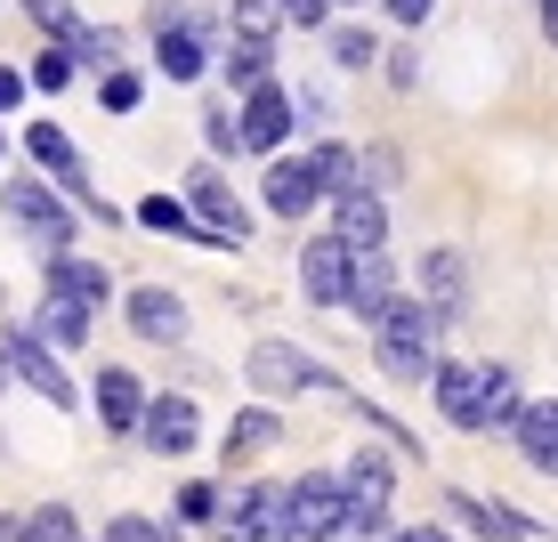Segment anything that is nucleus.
I'll return each instance as SVG.
<instances>
[{
	"label": "nucleus",
	"instance_id": "72a5a7b5",
	"mask_svg": "<svg viewBox=\"0 0 558 542\" xmlns=\"http://www.w3.org/2000/svg\"><path fill=\"white\" fill-rule=\"evenodd\" d=\"M179 518H186V527H203V518H219V486H186V494H179Z\"/></svg>",
	"mask_w": 558,
	"mask_h": 542
},
{
	"label": "nucleus",
	"instance_id": "a19ab883",
	"mask_svg": "<svg viewBox=\"0 0 558 542\" xmlns=\"http://www.w3.org/2000/svg\"><path fill=\"white\" fill-rule=\"evenodd\" d=\"M389 542H453V534H437V527H405V534H389Z\"/></svg>",
	"mask_w": 558,
	"mask_h": 542
},
{
	"label": "nucleus",
	"instance_id": "7c9ffc66",
	"mask_svg": "<svg viewBox=\"0 0 558 542\" xmlns=\"http://www.w3.org/2000/svg\"><path fill=\"white\" fill-rule=\"evenodd\" d=\"M332 57H340V65H349V73H364V65H373V57H380V41H373V33H364V25H349V33H332Z\"/></svg>",
	"mask_w": 558,
	"mask_h": 542
},
{
	"label": "nucleus",
	"instance_id": "c756f323",
	"mask_svg": "<svg viewBox=\"0 0 558 542\" xmlns=\"http://www.w3.org/2000/svg\"><path fill=\"white\" fill-rule=\"evenodd\" d=\"M276 413H235V430H227V445H243V454H259V445H276Z\"/></svg>",
	"mask_w": 558,
	"mask_h": 542
},
{
	"label": "nucleus",
	"instance_id": "9d476101",
	"mask_svg": "<svg viewBox=\"0 0 558 542\" xmlns=\"http://www.w3.org/2000/svg\"><path fill=\"white\" fill-rule=\"evenodd\" d=\"M25 154H33L41 170H57V186H73V195H82L89 210H106V203H98V186L82 179V154L65 146V130H57V122H33V130H25ZM106 219H113V210H106Z\"/></svg>",
	"mask_w": 558,
	"mask_h": 542
},
{
	"label": "nucleus",
	"instance_id": "4c0bfd02",
	"mask_svg": "<svg viewBox=\"0 0 558 542\" xmlns=\"http://www.w3.org/2000/svg\"><path fill=\"white\" fill-rule=\"evenodd\" d=\"M324 9H332V0H283V16H292V25H324Z\"/></svg>",
	"mask_w": 558,
	"mask_h": 542
},
{
	"label": "nucleus",
	"instance_id": "423d86ee",
	"mask_svg": "<svg viewBox=\"0 0 558 542\" xmlns=\"http://www.w3.org/2000/svg\"><path fill=\"white\" fill-rule=\"evenodd\" d=\"M349 276H356V251L340 236H316L300 251V284H307V300H316V308H349Z\"/></svg>",
	"mask_w": 558,
	"mask_h": 542
},
{
	"label": "nucleus",
	"instance_id": "dca6fc26",
	"mask_svg": "<svg viewBox=\"0 0 558 542\" xmlns=\"http://www.w3.org/2000/svg\"><path fill=\"white\" fill-rule=\"evenodd\" d=\"M461 276H470V267H461V251H429V260H421V292H429V316H437V324L461 316Z\"/></svg>",
	"mask_w": 558,
	"mask_h": 542
},
{
	"label": "nucleus",
	"instance_id": "a211bd4d",
	"mask_svg": "<svg viewBox=\"0 0 558 542\" xmlns=\"http://www.w3.org/2000/svg\"><path fill=\"white\" fill-rule=\"evenodd\" d=\"M130 324H138L146 340H179V333H186V308H179V292L146 284V292H130Z\"/></svg>",
	"mask_w": 558,
	"mask_h": 542
},
{
	"label": "nucleus",
	"instance_id": "bb28decb",
	"mask_svg": "<svg viewBox=\"0 0 558 542\" xmlns=\"http://www.w3.org/2000/svg\"><path fill=\"white\" fill-rule=\"evenodd\" d=\"M276 25H292V16H283V0H235V33L243 41H276Z\"/></svg>",
	"mask_w": 558,
	"mask_h": 542
},
{
	"label": "nucleus",
	"instance_id": "37998d69",
	"mask_svg": "<svg viewBox=\"0 0 558 542\" xmlns=\"http://www.w3.org/2000/svg\"><path fill=\"white\" fill-rule=\"evenodd\" d=\"M25 98V82H16V73H0V106H16Z\"/></svg>",
	"mask_w": 558,
	"mask_h": 542
},
{
	"label": "nucleus",
	"instance_id": "58836bf2",
	"mask_svg": "<svg viewBox=\"0 0 558 542\" xmlns=\"http://www.w3.org/2000/svg\"><path fill=\"white\" fill-rule=\"evenodd\" d=\"M429 9H437V0H389V16H397V25H421Z\"/></svg>",
	"mask_w": 558,
	"mask_h": 542
},
{
	"label": "nucleus",
	"instance_id": "c9c22d12",
	"mask_svg": "<svg viewBox=\"0 0 558 542\" xmlns=\"http://www.w3.org/2000/svg\"><path fill=\"white\" fill-rule=\"evenodd\" d=\"M106 106H113V113L138 106V73H106Z\"/></svg>",
	"mask_w": 558,
	"mask_h": 542
},
{
	"label": "nucleus",
	"instance_id": "e433bc0d",
	"mask_svg": "<svg viewBox=\"0 0 558 542\" xmlns=\"http://www.w3.org/2000/svg\"><path fill=\"white\" fill-rule=\"evenodd\" d=\"M106 542H162V534H154L146 518H113V527H106Z\"/></svg>",
	"mask_w": 558,
	"mask_h": 542
},
{
	"label": "nucleus",
	"instance_id": "cd10ccee",
	"mask_svg": "<svg viewBox=\"0 0 558 542\" xmlns=\"http://www.w3.org/2000/svg\"><path fill=\"white\" fill-rule=\"evenodd\" d=\"M138 219L154 227V236H203V227H195V210H186V203H170V195H146V203H138Z\"/></svg>",
	"mask_w": 558,
	"mask_h": 542
},
{
	"label": "nucleus",
	"instance_id": "9b49d317",
	"mask_svg": "<svg viewBox=\"0 0 558 542\" xmlns=\"http://www.w3.org/2000/svg\"><path fill=\"white\" fill-rule=\"evenodd\" d=\"M0 357H9V373L25 381V389H41L49 405H73V381L57 373V357H49V348L33 340V333H9V340H0Z\"/></svg>",
	"mask_w": 558,
	"mask_h": 542
},
{
	"label": "nucleus",
	"instance_id": "f03ea898",
	"mask_svg": "<svg viewBox=\"0 0 558 542\" xmlns=\"http://www.w3.org/2000/svg\"><path fill=\"white\" fill-rule=\"evenodd\" d=\"M283 510H292V534L300 542H332V534H349V486L340 478H300V486H283Z\"/></svg>",
	"mask_w": 558,
	"mask_h": 542
},
{
	"label": "nucleus",
	"instance_id": "4be33fe9",
	"mask_svg": "<svg viewBox=\"0 0 558 542\" xmlns=\"http://www.w3.org/2000/svg\"><path fill=\"white\" fill-rule=\"evenodd\" d=\"M49 292H73L82 308H106L113 300V276H106V267H89V260H49Z\"/></svg>",
	"mask_w": 558,
	"mask_h": 542
},
{
	"label": "nucleus",
	"instance_id": "b1692460",
	"mask_svg": "<svg viewBox=\"0 0 558 542\" xmlns=\"http://www.w3.org/2000/svg\"><path fill=\"white\" fill-rule=\"evenodd\" d=\"M154 65H162L170 82H195V73L210 65V57H203V41H195L186 25H170V33H162V49H154Z\"/></svg>",
	"mask_w": 558,
	"mask_h": 542
},
{
	"label": "nucleus",
	"instance_id": "79ce46f5",
	"mask_svg": "<svg viewBox=\"0 0 558 542\" xmlns=\"http://www.w3.org/2000/svg\"><path fill=\"white\" fill-rule=\"evenodd\" d=\"M543 41L558 49V0H543Z\"/></svg>",
	"mask_w": 558,
	"mask_h": 542
},
{
	"label": "nucleus",
	"instance_id": "c85d7f7f",
	"mask_svg": "<svg viewBox=\"0 0 558 542\" xmlns=\"http://www.w3.org/2000/svg\"><path fill=\"white\" fill-rule=\"evenodd\" d=\"M25 542H82V534H73V510H65V502H41V510L25 518Z\"/></svg>",
	"mask_w": 558,
	"mask_h": 542
},
{
	"label": "nucleus",
	"instance_id": "2eb2a0df",
	"mask_svg": "<svg viewBox=\"0 0 558 542\" xmlns=\"http://www.w3.org/2000/svg\"><path fill=\"white\" fill-rule=\"evenodd\" d=\"M316 203H324L316 154H307V162H276V170H267V210H276V219H300V210H316Z\"/></svg>",
	"mask_w": 558,
	"mask_h": 542
},
{
	"label": "nucleus",
	"instance_id": "4468645a",
	"mask_svg": "<svg viewBox=\"0 0 558 542\" xmlns=\"http://www.w3.org/2000/svg\"><path fill=\"white\" fill-rule=\"evenodd\" d=\"M138 430H146L154 454H186V445H195V430H203V413H195V397H154Z\"/></svg>",
	"mask_w": 558,
	"mask_h": 542
},
{
	"label": "nucleus",
	"instance_id": "1a4fd4ad",
	"mask_svg": "<svg viewBox=\"0 0 558 542\" xmlns=\"http://www.w3.org/2000/svg\"><path fill=\"white\" fill-rule=\"evenodd\" d=\"M227 542H300V534H292V510H283V494H276V486H252V494H235Z\"/></svg>",
	"mask_w": 558,
	"mask_h": 542
},
{
	"label": "nucleus",
	"instance_id": "6ab92c4d",
	"mask_svg": "<svg viewBox=\"0 0 558 542\" xmlns=\"http://www.w3.org/2000/svg\"><path fill=\"white\" fill-rule=\"evenodd\" d=\"M332 236L349 243V251H380V243H389V210H380L373 195H349V203H340V227H332Z\"/></svg>",
	"mask_w": 558,
	"mask_h": 542
},
{
	"label": "nucleus",
	"instance_id": "f704fd0d",
	"mask_svg": "<svg viewBox=\"0 0 558 542\" xmlns=\"http://www.w3.org/2000/svg\"><path fill=\"white\" fill-rule=\"evenodd\" d=\"M73 82V57L57 49V57H33V89H65Z\"/></svg>",
	"mask_w": 558,
	"mask_h": 542
},
{
	"label": "nucleus",
	"instance_id": "ddd939ff",
	"mask_svg": "<svg viewBox=\"0 0 558 542\" xmlns=\"http://www.w3.org/2000/svg\"><path fill=\"white\" fill-rule=\"evenodd\" d=\"M292 122H300V113H292V98H283L276 82H267V89H252V98H243V146L276 154L283 138H292Z\"/></svg>",
	"mask_w": 558,
	"mask_h": 542
},
{
	"label": "nucleus",
	"instance_id": "5701e85b",
	"mask_svg": "<svg viewBox=\"0 0 558 542\" xmlns=\"http://www.w3.org/2000/svg\"><path fill=\"white\" fill-rule=\"evenodd\" d=\"M397 292H389V251H356V276H349V308H364V316H380Z\"/></svg>",
	"mask_w": 558,
	"mask_h": 542
},
{
	"label": "nucleus",
	"instance_id": "39448f33",
	"mask_svg": "<svg viewBox=\"0 0 558 542\" xmlns=\"http://www.w3.org/2000/svg\"><path fill=\"white\" fill-rule=\"evenodd\" d=\"M340 486H349V534H380L389 527V454H364L340 470Z\"/></svg>",
	"mask_w": 558,
	"mask_h": 542
},
{
	"label": "nucleus",
	"instance_id": "412c9836",
	"mask_svg": "<svg viewBox=\"0 0 558 542\" xmlns=\"http://www.w3.org/2000/svg\"><path fill=\"white\" fill-rule=\"evenodd\" d=\"M526 405H518V373L510 364H486V405H477V430H518Z\"/></svg>",
	"mask_w": 558,
	"mask_h": 542
},
{
	"label": "nucleus",
	"instance_id": "a878e982",
	"mask_svg": "<svg viewBox=\"0 0 558 542\" xmlns=\"http://www.w3.org/2000/svg\"><path fill=\"white\" fill-rule=\"evenodd\" d=\"M41 324H49V340H65V348H73V340L89 333V308L73 300V292H41Z\"/></svg>",
	"mask_w": 558,
	"mask_h": 542
},
{
	"label": "nucleus",
	"instance_id": "2f4dec72",
	"mask_svg": "<svg viewBox=\"0 0 558 542\" xmlns=\"http://www.w3.org/2000/svg\"><path fill=\"white\" fill-rule=\"evenodd\" d=\"M227 82H243V89H267V49H259V41H243L235 57H227Z\"/></svg>",
	"mask_w": 558,
	"mask_h": 542
},
{
	"label": "nucleus",
	"instance_id": "f257e3e1",
	"mask_svg": "<svg viewBox=\"0 0 558 542\" xmlns=\"http://www.w3.org/2000/svg\"><path fill=\"white\" fill-rule=\"evenodd\" d=\"M373 340H380V373L389 381H437V364H429V340H437L429 300H389L373 316Z\"/></svg>",
	"mask_w": 558,
	"mask_h": 542
},
{
	"label": "nucleus",
	"instance_id": "7ed1b4c3",
	"mask_svg": "<svg viewBox=\"0 0 558 542\" xmlns=\"http://www.w3.org/2000/svg\"><path fill=\"white\" fill-rule=\"evenodd\" d=\"M243 381H252L259 397H292V389H324L332 373H324L307 348H292V340H259L252 364H243Z\"/></svg>",
	"mask_w": 558,
	"mask_h": 542
},
{
	"label": "nucleus",
	"instance_id": "20e7f679",
	"mask_svg": "<svg viewBox=\"0 0 558 542\" xmlns=\"http://www.w3.org/2000/svg\"><path fill=\"white\" fill-rule=\"evenodd\" d=\"M9 219L25 227V236L49 251V260H65L73 219H65V203H57V186H41V179H9Z\"/></svg>",
	"mask_w": 558,
	"mask_h": 542
},
{
	"label": "nucleus",
	"instance_id": "f8f14e48",
	"mask_svg": "<svg viewBox=\"0 0 558 542\" xmlns=\"http://www.w3.org/2000/svg\"><path fill=\"white\" fill-rule=\"evenodd\" d=\"M437 413L453 421V430H477V405H486V364H437Z\"/></svg>",
	"mask_w": 558,
	"mask_h": 542
},
{
	"label": "nucleus",
	"instance_id": "393cba45",
	"mask_svg": "<svg viewBox=\"0 0 558 542\" xmlns=\"http://www.w3.org/2000/svg\"><path fill=\"white\" fill-rule=\"evenodd\" d=\"M356 170H364V162H356L349 146H324V154H316V179H324V195H332V203L364 195V179H356Z\"/></svg>",
	"mask_w": 558,
	"mask_h": 542
},
{
	"label": "nucleus",
	"instance_id": "0eeeda50",
	"mask_svg": "<svg viewBox=\"0 0 558 542\" xmlns=\"http://www.w3.org/2000/svg\"><path fill=\"white\" fill-rule=\"evenodd\" d=\"M25 16H33L41 33H57L65 57H89V65H113V57H122L113 33H98V25H82V16H73V0H25Z\"/></svg>",
	"mask_w": 558,
	"mask_h": 542
},
{
	"label": "nucleus",
	"instance_id": "c03bdc74",
	"mask_svg": "<svg viewBox=\"0 0 558 542\" xmlns=\"http://www.w3.org/2000/svg\"><path fill=\"white\" fill-rule=\"evenodd\" d=\"M0 381H9V357H0Z\"/></svg>",
	"mask_w": 558,
	"mask_h": 542
},
{
	"label": "nucleus",
	"instance_id": "6e6552de",
	"mask_svg": "<svg viewBox=\"0 0 558 542\" xmlns=\"http://www.w3.org/2000/svg\"><path fill=\"white\" fill-rule=\"evenodd\" d=\"M195 227H203V243H243L252 236V210L235 203V186H227L219 170H195Z\"/></svg>",
	"mask_w": 558,
	"mask_h": 542
},
{
	"label": "nucleus",
	"instance_id": "ea45409f",
	"mask_svg": "<svg viewBox=\"0 0 558 542\" xmlns=\"http://www.w3.org/2000/svg\"><path fill=\"white\" fill-rule=\"evenodd\" d=\"M510 542H558V534H543V527H526V518H510Z\"/></svg>",
	"mask_w": 558,
	"mask_h": 542
},
{
	"label": "nucleus",
	"instance_id": "473e14b6",
	"mask_svg": "<svg viewBox=\"0 0 558 542\" xmlns=\"http://www.w3.org/2000/svg\"><path fill=\"white\" fill-rule=\"evenodd\" d=\"M203 130H210V146H219V154H235V146H243V113H235V106H210V122H203Z\"/></svg>",
	"mask_w": 558,
	"mask_h": 542
},
{
	"label": "nucleus",
	"instance_id": "aec40b11",
	"mask_svg": "<svg viewBox=\"0 0 558 542\" xmlns=\"http://www.w3.org/2000/svg\"><path fill=\"white\" fill-rule=\"evenodd\" d=\"M518 454H526L543 478H558V405H526V421H518Z\"/></svg>",
	"mask_w": 558,
	"mask_h": 542
},
{
	"label": "nucleus",
	"instance_id": "f3484780",
	"mask_svg": "<svg viewBox=\"0 0 558 542\" xmlns=\"http://www.w3.org/2000/svg\"><path fill=\"white\" fill-rule=\"evenodd\" d=\"M98 413H106V430H138V421H146V389H138V373L106 364V373H98Z\"/></svg>",
	"mask_w": 558,
	"mask_h": 542
}]
</instances>
